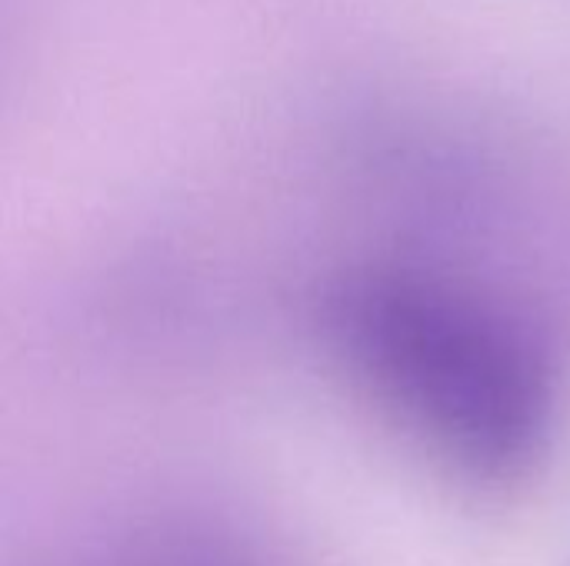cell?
<instances>
[{"label": "cell", "instance_id": "cell-1", "mask_svg": "<svg viewBox=\"0 0 570 566\" xmlns=\"http://www.w3.org/2000/svg\"><path fill=\"white\" fill-rule=\"evenodd\" d=\"M351 374L414 434L474 470L524 464L548 434L554 370L501 300L421 277H351L327 304Z\"/></svg>", "mask_w": 570, "mask_h": 566}, {"label": "cell", "instance_id": "cell-2", "mask_svg": "<svg viewBox=\"0 0 570 566\" xmlns=\"http://www.w3.org/2000/svg\"><path fill=\"white\" fill-rule=\"evenodd\" d=\"M94 566H257L204 534H144Z\"/></svg>", "mask_w": 570, "mask_h": 566}]
</instances>
